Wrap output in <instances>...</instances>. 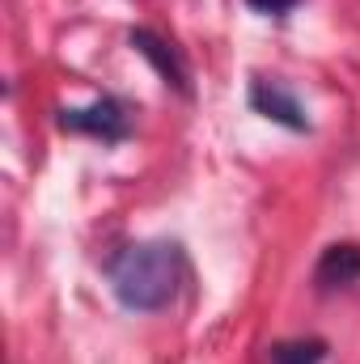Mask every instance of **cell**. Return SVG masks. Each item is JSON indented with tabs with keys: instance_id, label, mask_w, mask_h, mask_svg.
Segmentation results:
<instances>
[{
	"instance_id": "6da1fadb",
	"label": "cell",
	"mask_w": 360,
	"mask_h": 364,
	"mask_svg": "<svg viewBox=\"0 0 360 364\" xmlns=\"http://www.w3.org/2000/svg\"><path fill=\"white\" fill-rule=\"evenodd\" d=\"M110 292L132 314H157L174 301L182 279V246L179 242H140L110 259Z\"/></svg>"
},
{
	"instance_id": "7a4b0ae2",
	"label": "cell",
	"mask_w": 360,
	"mask_h": 364,
	"mask_svg": "<svg viewBox=\"0 0 360 364\" xmlns=\"http://www.w3.org/2000/svg\"><path fill=\"white\" fill-rule=\"evenodd\" d=\"M60 132L93 136L102 144H119L132 136V114L119 97H97L90 106H64L60 110Z\"/></svg>"
},
{
	"instance_id": "3957f363",
	"label": "cell",
	"mask_w": 360,
	"mask_h": 364,
	"mask_svg": "<svg viewBox=\"0 0 360 364\" xmlns=\"http://www.w3.org/2000/svg\"><path fill=\"white\" fill-rule=\"evenodd\" d=\"M250 106H255V114H263V119L288 127V132H309L305 106L284 90L280 81H255V85H250Z\"/></svg>"
},
{
	"instance_id": "277c9868",
	"label": "cell",
	"mask_w": 360,
	"mask_h": 364,
	"mask_svg": "<svg viewBox=\"0 0 360 364\" xmlns=\"http://www.w3.org/2000/svg\"><path fill=\"white\" fill-rule=\"evenodd\" d=\"M127 43H132V51H136V55H144V60L157 68V77H162L174 93H182V97L191 93V85H186V64L179 60V51H174L166 38H157L153 30H132V34H127Z\"/></svg>"
},
{
	"instance_id": "5b68a950",
	"label": "cell",
	"mask_w": 360,
	"mask_h": 364,
	"mask_svg": "<svg viewBox=\"0 0 360 364\" xmlns=\"http://www.w3.org/2000/svg\"><path fill=\"white\" fill-rule=\"evenodd\" d=\"M314 279H318L327 292L360 284V246H356V242H335V246H327V250H322V259H318Z\"/></svg>"
},
{
	"instance_id": "8992f818",
	"label": "cell",
	"mask_w": 360,
	"mask_h": 364,
	"mask_svg": "<svg viewBox=\"0 0 360 364\" xmlns=\"http://www.w3.org/2000/svg\"><path fill=\"white\" fill-rule=\"evenodd\" d=\"M327 360V343L322 339H288L271 348V364H322Z\"/></svg>"
},
{
	"instance_id": "52a82bcc",
	"label": "cell",
	"mask_w": 360,
	"mask_h": 364,
	"mask_svg": "<svg viewBox=\"0 0 360 364\" xmlns=\"http://www.w3.org/2000/svg\"><path fill=\"white\" fill-rule=\"evenodd\" d=\"M255 13H263V17H284V13H292L301 0H246Z\"/></svg>"
}]
</instances>
